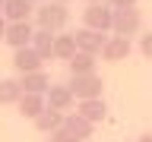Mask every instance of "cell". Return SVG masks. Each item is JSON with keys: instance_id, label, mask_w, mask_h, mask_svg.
<instances>
[{"instance_id": "cell-20", "label": "cell", "mask_w": 152, "mask_h": 142, "mask_svg": "<svg viewBox=\"0 0 152 142\" xmlns=\"http://www.w3.org/2000/svg\"><path fill=\"white\" fill-rule=\"evenodd\" d=\"M51 142H83V139H76L70 130H64V126H60V130H54V133H51Z\"/></svg>"}, {"instance_id": "cell-2", "label": "cell", "mask_w": 152, "mask_h": 142, "mask_svg": "<svg viewBox=\"0 0 152 142\" xmlns=\"http://www.w3.org/2000/svg\"><path fill=\"white\" fill-rule=\"evenodd\" d=\"M142 28V13L136 7H124V9H114V19H111V32L121 38H133L140 35Z\"/></svg>"}, {"instance_id": "cell-5", "label": "cell", "mask_w": 152, "mask_h": 142, "mask_svg": "<svg viewBox=\"0 0 152 142\" xmlns=\"http://www.w3.org/2000/svg\"><path fill=\"white\" fill-rule=\"evenodd\" d=\"M41 66H45V60L38 57V51L32 44L13 51V70H16L19 76H22V73H35V70H41Z\"/></svg>"}, {"instance_id": "cell-10", "label": "cell", "mask_w": 152, "mask_h": 142, "mask_svg": "<svg viewBox=\"0 0 152 142\" xmlns=\"http://www.w3.org/2000/svg\"><path fill=\"white\" fill-rule=\"evenodd\" d=\"M19 88L26 95H45L51 88V76L45 70H35V73H22L19 76Z\"/></svg>"}, {"instance_id": "cell-28", "label": "cell", "mask_w": 152, "mask_h": 142, "mask_svg": "<svg viewBox=\"0 0 152 142\" xmlns=\"http://www.w3.org/2000/svg\"><path fill=\"white\" fill-rule=\"evenodd\" d=\"M0 9H3V0H0Z\"/></svg>"}, {"instance_id": "cell-24", "label": "cell", "mask_w": 152, "mask_h": 142, "mask_svg": "<svg viewBox=\"0 0 152 142\" xmlns=\"http://www.w3.org/2000/svg\"><path fill=\"white\" fill-rule=\"evenodd\" d=\"M3 32H7V19L0 16V38H3Z\"/></svg>"}, {"instance_id": "cell-26", "label": "cell", "mask_w": 152, "mask_h": 142, "mask_svg": "<svg viewBox=\"0 0 152 142\" xmlns=\"http://www.w3.org/2000/svg\"><path fill=\"white\" fill-rule=\"evenodd\" d=\"M83 3H104V0H83Z\"/></svg>"}, {"instance_id": "cell-3", "label": "cell", "mask_w": 152, "mask_h": 142, "mask_svg": "<svg viewBox=\"0 0 152 142\" xmlns=\"http://www.w3.org/2000/svg\"><path fill=\"white\" fill-rule=\"evenodd\" d=\"M70 92H73L76 101H86V98H102V92H104V79H102L98 73L73 76V82H70Z\"/></svg>"}, {"instance_id": "cell-27", "label": "cell", "mask_w": 152, "mask_h": 142, "mask_svg": "<svg viewBox=\"0 0 152 142\" xmlns=\"http://www.w3.org/2000/svg\"><path fill=\"white\" fill-rule=\"evenodd\" d=\"M57 3H70V0H57Z\"/></svg>"}, {"instance_id": "cell-17", "label": "cell", "mask_w": 152, "mask_h": 142, "mask_svg": "<svg viewBox=\"0 0 152 142\" xmlns=\"http://www.w3.org/2000/svg\"><path fill=\"white\" fill-rule=\"evenodd\" d=\"M66 66H70V73H73V76L95 73V54H83V51H76V54L66 60Z\"/></svg>"}, {"instance_id": "cell-8", "label": "cell", "mask_w": 152, "mask_h": 142, "mask_svg": "<svg viewBox=\"0 0 152 142\" xmlns=\"http://www.w3.org/2000/svg\"><path fill=\"white\" fill-rule=\"evenodd\" d=\"M130 51H133L130 38L111 35L108 41H104V47H102V57L108 60V63H121V60H127V57H130Z\"/></svg>"}, {"instance_id": "cell-1", "label": "cell", "mask_w": 152, "mask_h": 142, "mask_svg": "<svg viewBox=\"0 0 152 142\" xmlns=\"http://www.w3.org/2000/svg\"><path fill=\"white\" fill-rule=\"evenodd\" d=\"M35 19H38V28H48V32H60V28L66 25V19H70V9H66V3H57V0H51V3H38L35 9Z\"/></svg>"}, {"instance_id": "cell-21", "label": "cell", "mask_w": 152, "mask_h": 142, "mask_svg": "<svg viewBox=\"0 0 152 142\" xmlns=\"http://www.w3.org/2000/svg\"><path fill=\"white\" fill-rule=\"evenodd\" d=\"M140 51H142V57H146V60H152V32L140 38Z\"/></svg>"}, {"instance_id": "cell-16", "label": "cell", "mask_w": 152, "mask_h": 142, "mask_svg": "<svg viewBox=\"0 0 152 142\" xmlns=\"http://www.w3.org/2000/svg\"><path fill=\"white\" fill-rule=\"evenodd\" d=\"M32 47L38 51L41 60H51V57H54V32H48V28H35V32H32Z\"/></svg>"}, {"instance_id": "cell-12", "label": "cell", "mask_w": 152, "mask_h": 142, "mask_svg": "<svg viewBox=\"0 0 152 142\" xmlns=\"http://www.w3.org/2000/svg\"><path fill=\"white\" fill-rule=\"evenodd\" d=\"M35 13L28 0H3V9H0V16L7 19V22H22Z\"/></svg>"}, {"instance_id": "cell-7", "label": "cell", "mask_w": 152, "mask_h": 142, "mask_svg": "<svg viewBox=\"0 0 152 142\" xmlns=\"http://www.w3.org/2000/svg\"><path fill=\"white\" fill-rule=\"evenodd\" d=\"M32 22L28 19H22V22H7V32H3V41H7L13 51L16 47H26V44H32Z\"/></svg>"}, {"instance_id": "cell-14", "label": "cell", "mask_w": 152, "mask_h": 142, "mask_svg": "<svg viewBox=\"0 0 152 142\" xmlns=\"http://www.w3.org/2000/svg\"><path fill=\"white\" fill-rule=\"evenodd\" d=\"M16 107H19V114H22L26 120H35L38 114L48 107V101H45V95H26L22 92V98L16 101Z\"/></svg>"}, {"instance_id": "cell-25", "label": "cell", "mask_w": 152, "mask_h": 142, "mask_svg": "<svg viewBox=\"0 0 152 142\" xmlns=\"http://www.w3.org/2000/svg\"><path fill=\"white\" fill-rule=\"evenodd\" d=\"M28 3H32V7H38V3H45V0H28Z\"/></svg>"}, {"instance_id": "cell-15", "label": "cell", "mask_w": 152, "mask_h": 142, "mask_svg": "<svg viewBox=\"0 0 152 142\" xmlns=\"http://www.w3.org/2000/svg\"><path fill=\"white\" fill-rule=\"evenodd\" d=\"M64 130H70V133H73V136H76V139H89V136H92V130H95V123H89V120H86V117H79V114H64Z\"/></svg>"}, {"instance_id": "cell-4", "label": "cell", "mask_w": 152, "mask_h": 142, "mask_svg": "<svg viewBox=\"0 0 152 142\" xmlns=\"http://www.w3.org/2000/svg\"><path fill=\"white\" fill-rule=\"evenodd\" d=\"M111 19H114V9L108 3H86L83 9V25L95 28V32H111Z\"/></svg>"}, {"instance_id": "cell-13", "label": "cell", "mask_w": 152, "mask_h": 142, "mask_svg": "<svg viewBox=\"0 0 152 142\" xmlns=\"http://www.w3.org/2000/svg\"><path fill=\"white\" fill-rule=\"evenodd\" d=\"M32 123H35V130H38V133L51 136L54 130H60V126H64V114H60V111H54V107H45V111L38 114Z\"/></svg>"}, {"instance_id": "cell-19", "label": "cell", "mask_w": 152, "mask_h": 142, "mask_svg": "<svg viewBox=\"0 0 152 142\" xmlns=\"http://www.w3.org/2000/svg\"><path fill=\"white\" fill-rule=\"evenodd\" d=\"M22 98L19 79H0V104H16Z\"/></svg>"}, {"instance_id": "cell-11", "label": "cell", "mask_w": 152, "mask_h": 142, "mask_svg": "<svg viewBox=\"0 0 152 142\" xmlns=\"http://www.w3.org/2000/svg\"><path fill=\"white\" fill-rule=\"evenodd\" d=\"M76 114L86 117L89 123H102L108 117V104L104 98H86V101H76Z\"/></svg>"}, {"instance_id": "cell-22", "label": "cell", "mask_w": 152, "mask_h": 142, "mask_svg": "<svg viewBox=\"0 0 152 142\" xmlns=\"http://www.w3.org/2000/svg\"><path fill=\"white\" fill-rule=\"evenodd\" d=\"M111 9H124V7H136V0H104Z\"/></svg>"}, {"instance_id": "cell-9", "label": "cell", "mask_w": 152, "mask_h": 142, "mask_svg": "<svg viewBox=\"0 0 152 142\" xmlns=\"http://www.w3.org/2000/svg\"><path fill=\"white\" fill-rule=\"evenodd\" d=\"M45 101H48V107L66 114V111H73L76 98H73V92H70V85H51V88L45 92Z\"/></svg>"}, {"instance_id": "cell-6", "label": "cell", "mask_w": 152, "mask_h": 142, "mask_svg": "<svg viewBox=\"0 0 152 142\" xmlns=\"http://www.w3.org/2000/svg\"><path fill=\"white\" fill-rule=\"evenodd\" d=\"M73 38H76V51H83V54H102V47H104V32H95V28H79V32H73Z\"/></svg>"}, {"instance_id": "cell-18", "label": "cell", "mask_w": 152, "mask_h": 142, "mask_svg": "<svg viewBox=\"0 0 152 142\" xmlns=\"http://www.w3.org/2000/svg\"><path fill=\"white\" fill-rule=\"evenodd\" d=\"M76 54V38L70 35H54V60H70Z\"/></svg>"}, {"instance_id": "cell-23", "label": "cell", "mask_w": 152, "mask_h": 142, "mask_svg": "<svg viewBox=\"0 0 152 142\" xmlns=\"http://www.w3.org/2000/svg\"><path fill=\"white\" fill-rule=\"evenodd\" d=\"M136 142H152V133H142V136H140Z\"/></svg>"}]
</instances>
